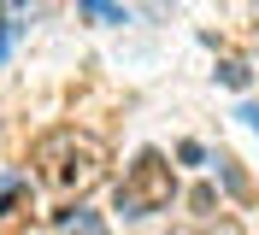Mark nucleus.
I'll list each match as a JSON object with an SVG mask.
<instances>
[{"instance_id": "f257e3e1", "label": "nucleus", "mask_w": 259, "mask_h": 235, "mask_svg": "<svg viewBox=\"0 0 259 235\" xmlns=\"http://www.w3.org/2000/svg\"><path fill=\"white\" fill-rule=\"evenodd\" d=\"M35 165H41V176H48L53 188H95L100 171H106V141L89 135V129H48V135L35 141Z\"/></svg>"}, {"instance_id": "f03ea898", "label": "nucleus", "mask_w": 259, "mask_h": 235, "mask_svg": "<svg viewBox=\"0 0 259 235\" xmlns=\"http://www.w3.org/2000/svg\"><path fill=\"white\" fill-rule=\"evenodd\" d=\"M171 194H177V171H171V159H165V153H142V159L124 171L118 212H130V218H147V212L171 206Z\"/></svg>"}, {"instance_id": "7ed1b4c3", "label": "nucleus", "mask_w": 259, "mask_h": 235, "mask_svg": "<svg viewBox=\"0 0 259 235\" xmlns=\"http://www.w3.org/2000/svg\"><path fill=\"white\" fill-rule=\"evenodd\" d=\"M171 235H247L236 218H200V223H183V229H171Z\"/></svg>"}, {"instance_id": "20e7f679", "label": "nucleus", "mask_w": 259, "mask_h": 235, "mask_svg": "<svg viewBox=\"0 0 259 235\" xmlns=\"http://www.w3.org/2000/svg\"><path fill=\"white\" fill-rule=\"evenodd\" d=\"M82 18H95V24H124V6H82Z\"/></svg>"}, {"instance_id": "39448f33", "label": "nucleus", "mask_w": 259, "mask_h": 235, "mask_svg": "<svg viewBox=\"0 0 259 235\" xmlns=\"http://www.w3.org/2000/svg\"><path fill=\"white\" fill-rule=\"evenodd\" d=\"M71 235H106V229H100V218H95V212H77V223H71Z\"/></svg>"}, {"instance_id": "423d86ee", "label": "nucleus", "mask_w": 259, "mask_h": 235, "mask_svg": "<svg viewBox=\"0 0 259 235\" xmlns=\"http://www.w3.org/2000/svg\"><path fill=\"white\" fill-rule=\"evenodd\" d=\"M242 118H247V124H253V129H259V106H247V112H242Z\"/></svg>"}]
</instances>
